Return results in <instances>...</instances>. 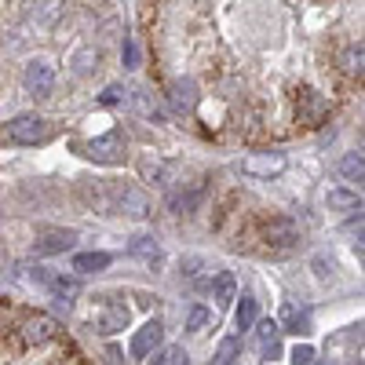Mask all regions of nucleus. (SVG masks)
Wrapping results in <instances>:
<instances>
[{"mask_svg":"<svg viewBox=\"0 0 365 365\" xmlns=\"http://www.w3.org/2000/svg\"><path fill=\"white\" fill-rule=\"evenodd\" d=\"M73 150L81 158H88V161H96V165H125V150H128V143H125V132L120 128H113V132H106V135H99V139H88V143H73Z\"/></svg>","mask_w":365,"mask_h":365,"instance_id":"nucleus-1","label":"nucleus"},{"mask_svg":"<svg viewBox=\"0 0 365 365\" xmlns=\"http://www.w3.org/2000/svg\"><path fill=\"white\" fill-rule=\"evenodd\" d=\"M4 139L15 143V146H37V143L51 139V125L44 117H37V113H19L15 120H8Z\"/></svg>","mask_w":365,"mask_h":365,"instance_id":"nucleus-2","label":"nucleus"},{"mask_svg":"<svg viewBox=\"0 0 365 365\" xmlns=\"http://www.w3.org/2000/svg\"><path fill=\"white\" fill-rule=\"evenodd\" d=\"M113 212H117V216L146 220V216H150V197H146V190L132 187V182L113 179Z\"/></svg>","mask_w":365,"mask_h":365,"instance_id":"nucleus-3","label":"nucleus"},{"mask_svg":"<svg viewBox=\"0 0 365 365\" xmlns=\"http://www.w3.org/2000/svg\"><path fill=\"white\" fill-rule=\"evenodd\" d=\"M285 154H278V150H259V154H249L245 161H241V172L252 175V179H274L285 172Z\"/></svg>","mask_w":365,"mask_h":365,"instance_id":"nucleus-4","label":"nucleus"},{"mask_svg":"<svg viewBox=\"0 0 365 365\" xmlns=\"http://www.w3.org/2000/svg\"><path fill=\"white\" fill-rule=\"evenodd\" d=\"M22 344L26 347H44L51 340H58V322L48 318V314H34V318H26L22 322Z\"/></svg>","mask_w":365,"mask_h":365,"instance_id":"nucleus-5","label":"nucleus"},{"mask_svg":"<svg viewBox=\"0 0 365 365\" xmlns=\"http://www.w3.org/2000/svg\"><path fill=\"white\" fill-rule=\"evenodd\" d=\"M73 241H77V234L66 230V227H44V230H37L34 252H37V256H58V252L73 249Z\"/></svg>","mask_w":365,"mask_h":365,"instance_id":"nucleus-6","label":"nucleus"},{"mask_svg":"<svg viewBox=\"0 0 365 365\" xmlns=\"http://www.w3.org/2000/svg\"><path fill=\"white\" fill-rule=\"evenodd\" d=\"M128 322H132V311L125 307V303L120 299H103V307L96 314V325H99L103 336H113V332L128 329Z\"/></svg>","mask_w":365,"mask_h":365,"instance_id":"nucleus-7","label":"nucleus"},{"mask_svg":"<svg viewBox=\"0 0 365 365\" xmlns=\"http://www.w3.org/2000/svg\"><path fill=\"white\" fill-rule=\"evenodd\" d=\"M81 197L96 212H113V179H81Z\"/></svg>","mask_w":365,"mask_h":365,"instance_id":"nucleus-8","label":"nucleus"},{"mask_svg":"<svg viewBox=\"0 0 365 365\" xmlns=\"http://www.w3.org/2000/svg\"><path fill=\"white\" fill-rule=\"evenodd\" d=\"M22 84H26L29 96L44 99V96H51V88H55V70L48 63H29L26 73H22Z\"/></svg>","mask_w":365,"mask_h":365,"instance_id":"nucleus-9","label":"nucleus"},{"mask_svg":"<svg viewBox=\"0 0 365 365\" xmlns=\"http://www.w3.org/2000/svg\"><path fill=\"white\" fill-rule=\"evenodd\" d=\"M165 340V325L158 318H150L135 336H132V358H150V351H154L158 344Z\"/></svg>","mask_w":365,"mask_h":365,"instance_id":"nucleus-10","label":"nucleus"},{"mask_svg":"<svg viewBox=\"0 0 365 365\" xmlns=\"http://www.w3.org/2000/svg\"><path fill=\"white\" fill-rule=\"evenodd\" d=\"M263 241L270 249H292V241H296V223L292 220H270L263 227Z\"/></svg>","mask_w":365,"mask_h":365,"instance_id":"nucleus-11","label":"nucleus"},{"mask_svg":"<svg viewBox=\"0 0 365 365\" xmlns=\"http://www.w3.org/2000/svg\"><path fill=\"white\" fill-rule=\"evenodd\" d=\"M63 11H66V0H29V19L44 29L63 19Z\"/></svg>","mask_w":365,"mask_h":365,"instance_id":"nucleus-12","label":"nucleus"},{"mask_svg":"<svg viewBox=\"0 0 365 365\" xmlns=\"http://www.w3.org/2000/svg\"><path fill=\"white\" fill-rule=\"evenodd\" d=\"M278 329L282 332H296V336H307V332H311V318H307V311H299V307H292V303H285Z\"/></svg>","mask_w":365,"mask_h":365,"instance_id":"nucleus-13","label":"nucleus"},{"mask_svg":"<svg viewBox=\"0 0 365 365\" xmlns=\"http://www.w3.org/2000/svg\"><path fill=\"white\" fill-rule=\"evenodd\" d=\"M128 252L132 256H139L143 263H161V245H158V237H150V234H135L132 241H128Z\"/></svg>","mask_w":365,"mask_h":365,"instance_id":"nucleus-14","label":"nucleus"},{"mask_svg":"<svg viewBox=\"0 0 365 365\" xmlns=\"http://www.w3.org/2000/svg\"><path fill=\"white\" fill-rule=\"evenodd\" d=\"M48 292H51L58 303H66V307H73V299L81 296V282H77V278H63V274H55L51 285H48Z\"/></svg>","mask_w":365,"mask_h":365,"instance_id":"nucleus-15","label":"nucleus"},{"mask_svg":"<svg viewBox=\"0 0 365 365\" xmlns=\"http://www.w3.org/2000/svg\"><path fill=\"white\" fill-rule=\"evenodd\" d=\"M259 351H263V358H278L282 354V329H278V322H263L259 325Z\"/></svg>","mask_w":365,"mask_h":365,"instance_id":"nucleus-16","label":"nucleus"},{"mask_svg":"<svg viewBox=\"0 0 365 365\" xmlns=\"http://www.w3.org/2000/svg\"><path fill=\"white\" fill-rule=\"evenodd\" d=\"M212 296H216L220 307H230V303L237 299V282H234V274H230V270H220V274H216V285H212Z\"/></svg>","mask_w":365,"mask_h":365,"instance_id":"nucleus-17","label":"nucleus"},{"mask_svg":"<svg viewBox=\"0 0 365 365\" xmlns=\"http://www.w3.org/2000/svg\"><path fill=\"white\" fill-rule=\"evenodd\" d=\"M106 267H110V252H81V256H73L77 274H99Z\"/></svg>","mask_w":365,"mask_h":365,"instance_id":"nucleus-18","label":"nucleus"},{"mask_svg":"<svg viewBox=\"0 0 365 365\" xmlns=\"http://www.w3.org/2000/svg\"><path fill=\"white\" fill-rule=\"evenodd\" d=\"M70 66H73L77 77H88L91 70H99V51H96V48H81V51L70 58Z\"/></svg>","mask_w":365,"mask_h":365,"instance_id":"nucleus-19","label":"nucleus"},{"mask_svg":"<svg viewBox=\"0 0 365 365\" xmlns=\"http://www.w3.org/2000/svg\"><path fill=\"white\" fill-rule=\"evenodd\" d=\"M194 91H197L194 81H175V84H172V106H175V110H190V106L197 103Z\"/></svg>","mask_w":365,"mask_h":365,"instance_id":"nucleus-20","label":"nucleus"},{"mask_svg":"<svg viewBox=\"0 0 365 365\" xmlns=\"http://www.w3.org/2000/svg\"><path fill=\"white\" fill-rule=\"evenodd\" d=\"M234 318H237V329H241V332L256 325V299H252L249 292L241 296V303H237V314H234Z\"/></svg>","mask_w":365,"mask_h":365,"instance_id":"nucleus-21","label":"nucleus"},{"mask_svg":"<svg viewBox=\"0 0 365 365\" xmlns=\"http://www.w3.org/2000/svg\"><path fill=\"white\" fill-rule=\"evenodd\" d=\"M340 175H344L347 182H361V175H365V161H361V154H344V161H340Z\"/></svg>","mask_w":365,"mask_h":365,"instance_id":"nucleus-22","label":"nucleus"},{"mask_svg":"<svg viewBox=\"0 0 365 365\" xmlns=\"http://www.w3.org/2000/svg\"><path fill=\"white\" fill-rule=\"evenodd\" d=\"M237 354H241V340H237V336H227V340L220 344L216 361H212V365H234V361H237Z\"/></svg>","mask_w":365,"mask_h":365,"instance_id":"nucleus-23","label":"nucleus"},{"mask_svg":"<svg viewBox=\"0 0 365 365\" xmlns=\"http://www.w3.org/2000/svg\"><path fill=\"white\" fill-rule=\"evenodd\" d=\"M197 201H201V187H197V190H190V194H175V197H168V208L182 216V212H194V208H197Z\"/></svg>","mask_w":365,"mask_h":365,"instance_id":"nucleus-24","label":"nucleus"},{"mask_svg":"<svg viewBox=\"0 0 365 365\" xmlns=\"http://www.w3.org/2000/svg\"><path fill=\"white\" fill-rule=\"evenodd\" d=\"M332 208H358L361 212V194H351V190H329L325 197Z\"/></svg>","mask_w":365,"mask_h":365,"instance_id":"nucleus-25","label":"nucleus"},{"mask_svg":"<svg viewBox=\"0 0 365 365\" xmlns=\"http://www.w3.org/2000/svg\"><path fill=\"white\" fill-rule=\"evenodd\" d=\"M361 63H365V55H361V44H351V48L344 51V70H347L351 77H361Z\"/></svg>","mask_w":365,"mask_h":365,"instance_id":"nucleus-26","label":"nucleus"},{"mask_svg":"<svg viewBox=\"0 0 365 365\" xmlns=\"http://www.w3.org/2000/svg\"><path fill=\"white\" fill-rule=\"evenodd\" d=\"M143 175H146V179H154V182H168V165H161V161H146V165H143Z\"/></svg>","mask_w":365,"mask_h":365,"instance_id":"nucleus-27","label":"nucleus"},{"mask_svg":"<svg viewBox=\"0 0 365 365\" xmlns=\"http://www.w3.org/2000/svg\"><path fill=\"white\" fill-rule=\"evenodd\" d=\"M120 58H125V66H128V70H135V66H139V48H135V41H132V37H125V48H120Z\"/></svg>","mask_w":365,"mask_h":365,"instance_id":"nucleus-28","label":"nucleus"},{"mask_svg":"<svg viewBox=\"0 0 365 365\" xmlns=\"http://www.w3.org/2000/svg\"><path fill=\"white\" fill-rule=\"evenodd\" d=\"M205 322H208V311H205V307H194L190 318H187V332H201Z\"/></svg>","mask_w":365,"mask_h":365,"instance_id":"nucleus-29","label":"nucleus"},{"mask_svg":"<svg viewBox=\"0 0 365 365\" xmlns=\"http://www.w3.org/2000/svg\"><path fill=\"white\" fill-rule=\"evenodd\" d=\"M120 99H125V88H120V84H110V88L103 91V96H99V103H103V106H117Z\"/></svg>","mask_w":365,"mask_h":365,"instance_id":"nucleus-30","label":"nucleus"},{"mask_svg":"<svg viewBox=\"0 0 365 365\" xmlns=\"http://www.w3.org/2000/svg\"><path fill=\"white\" fill-rule=\"evenodd\" d=\"M289 358H292V365H311V361H314V347L299 344V347H296V351H292Z\"/></svg>","mask_w":365,"mask_h":365,"instance_id":"nucleus-31","label":"nucleus"},{"mask_svg":"<svg viewBox=\"0 0 365 365\" xmlns=\"http://www.w3.org/2000/svg\"><path fill=\"white\" fill-rule=\"evenodd\" d=\"M29 278H34L37 285H51V278H55V270H48V267H29Z\"/></svg>","mask_w":365,"mask_h":365,"instance_id":"nucleus-32","label":"nucleus"},{"mask_svg":"<svg viewBox=\"0 0 365 365\" xmlns=\"http://www.w3.org/2000/svg\"><path fill=\"white\" fill-rule=\"evenodd\" d=\"M168 361L172 365H190V358H187V351H182V347H172L168 351Z\"/></svg>","mask_w":365,"mask_h":365,"instance_id":"nucleus-33","label":"nucleus"},{"mask_svg":"<svg viewBox=\"0 0 365 365\" xmlns=\"http://www.w3.org/2000/svg\"><path fill=\"white\" fill-rule=\"evenodd\" d=\"M106 358H110V365H125V361H120V351H117V347H110Z\"/></svg>","mask_w":365,"mask_h":365,"instance_id":"nucleus-34","label":"nucleus"},{"mask_svg":"<svg viewBox=\"0 0 365 365\" xmlns=\"http://www.w3.org/2000/svg\"><path fill=\"white\" fill-rule=\"evenodd\" d=\"M150 365H165V358H154V361H150Z\"/></svg>","mask_w":365,"mask_h":365,"instance_id":"nucleus-35","label":"nucleus"}]
</instances>
